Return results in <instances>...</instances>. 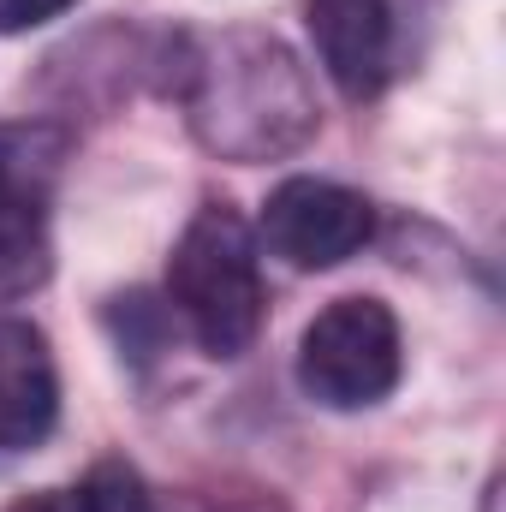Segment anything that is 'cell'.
Returning a JSON list of instances; mask_svg holds the SVG:
<instances>
[{"label": "cell", "mask_w": 506, "mask_h": 512, "mask_svg": "<svg viewBox=\"0 0 506 512\" xmlns=\"http://www.w3.org/2000/svg\"><path fill=\"white\" fill-rule=\"evenodd\" d=\"M60 155H66V143L54 131H42V126L6 131L0 126V209L18 203V197H48Z\"/></svg>", "instance_id": "9"}, {"label": "cell", "mask_w": 506, "mask_h": 512, "mask_svg": "<svg viewBox=\"0 0 506 512\" xmlns=\"http://www.w3.org/2000/svg\"><path fill=\"white\" fill-rule=\"evenodd\" d=\"M6 512H149V495L137 483V471L120 459H102L84 483L72 489H36L24 501H12Z\"/></svg>", "instance_id": "8"}, {"label": "cell", "mask_w": 506, "mask_h": 512, "mask_svg": "<svg viewBox=\"0 0 506 512\" xmlns=\"http://www.w3.org/2000/svg\"><path fill=\"white\" fill-rule=\"evenodd\" d=\"M72 6L78 0H0V36H24V30H36V24L72 12Z\"/></svg>", "instance_id": "10"}, {"label": "cell", "mask_w": 506, "mask_h": 512, "mask_svg": "<svg viewBox=\"0 0 506 512\" xmlns=\"http://www.w3.org/2000/svg\"><path fill=\"white\" fill-rule=\"evenodd\" d=\"M54 268L48 239V197H18L0 209V304L36 292Z\"/></svg>", "instance_id": "7"}, {"label": "cell", "mask_w": 506, "mask_h": 512, "mask_svg": "<svg viewBox=\"0 0 506 512\" xmlns=\"http://www.w3.org/2000/svg\"><path fill=\"white\" fill-rule=\"evenodd\" d=\"M405 370L399 322L381 298H334L298 340V387L328 411L381 405Z\"/></svg>", "instance_id": "3"}, {"label": "cell", "mask_w": 506, "mask_h": 512, "mask_svg": "<svg viewBox=\"0 0 506 512\" xmlns=\"http://www.w3.org/2000/svg\"><path fill=\"white\" fill-rule=\"evenodd\" d=\"M167 304L209 358H239L262 328L256 233L227 203H203L167 256Z\"/></svg>", "instance_id": "2"}, {"label": "cell", "mask_w": 506, "mask_h": 512, "mask_svg": "<svg viewBox=\"0 0 506 512\" xmlns=\"http://www.w3.org/2000/svg\"><path fill=\"white\" fill-rule=\"evenodd\" d=\"M179 102L203 149L221 161H280L316 137V90L298 54L268 30L179 36Z\"/></svg>", "instance_id": "1"}, {"label": "cell", "mask_w": 506, "mask_h": 512, "mask_svg": "<svg viewBox=\"0 0 506 512\" xmlns=\"http://www.w3.org/2000/svg\"><path fill=\"white\" fill-rule=\"evenodd\" d=\"M60 370L48 334L24 316H0V453H30L54 435Z\"/></svg>", "instance_id": "5"}, {"label": "cell", "mask_w": 506, "mask_h": 512, "mask_svg": "<svg viewBox=\"0 0 506 512\" xmlns=\"http://www.w3.org/2000/svg\"><path fill=\"white\" fill-rule=\"evenodd\" d=\"M304 12H310V36L334 90L352 102L376 96L393 66V6L387 0H310Z\"/></svg>", "instance_id": "6"}, {"label": "cell", "mask_w": 506, "mask_h": 512, "mask_svg": "<svg viewBox=\"0 0 506 512\" xmlns=\"http://www.w3.org/2000/svg\"><path fill=\"white\" fill-rule=\"evenodd\" d=\"M256 239L268 245V256H280L286 268H340L346 256H358L376 239V209L364 191L334 185V179H280L262 203Z\"/></svg>", "instance_id": "4"}]
</instances>
